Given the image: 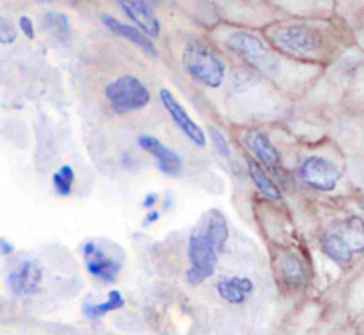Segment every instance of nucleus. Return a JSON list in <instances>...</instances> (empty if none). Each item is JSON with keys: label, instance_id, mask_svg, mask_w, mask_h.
<instances>
[{"label": "nucleus", "instance_id": "1", "mask_svg": "<svg viewBox=\"0 0 364 335\" xmlns=\"http://www.w3.org/2000/svg\"><path fill=\"white\" fill-rule=\"evenodd\" d=\"M322 252L340 266L350 265L364 252V216L350 215L327 227L320 240Z\"/></svg>", "mask_w": 364, "mask_h": 335}, {"label": "nucleus", "instance_id": "2", "mask_svg": "<svg viewBox=\"0 0 364 335\" xmlns=\"http://www.w3.org/2000/svg\"><path fill=\"white\" fill-rule=\"evenodd\" d=\"M183 67L192 80L208 89H219L228 75V66L223 57L201 41H192L183 50Z\"/></svg>", "mask_w": 364, "mask_h": 335}, {"label": "nucleus", "instance_id": "3", "mask_svg": "<svg viewBox=\"0 0 364 335\" xmlns=\"http://www.w3.org/2000/svg\"><path fill=\"white\" fill-rule=\"evenodd\" d=\"M269 41L291 57H311L322 50L323 39L318 31L304 23H279L267 31Z\"/></svg>", "mask_w": 364, "mask_h": 335}, {"label": "nucleus", "instance_id": "4", "mask_svg": "<svg viewBox=\"0 0 364 335\" xmlns=\"http://www.w3.org/2000/svg\"><path fill=\"white\" fill-rule=\"evenodd\" d=\"M187 254L188 261H191V266H188L187 273H185L187 282L191 286H199V284L206 282L215 273L217 261H219V251L210 241L205 229L199 224H196L191 236H188Z\"/></svg>", "mask_w": 364, "mask_h": 335}, {"label": "nucleus", "instance_id": "5", "mask_svg": "<svg viewBox=\"0 0 364 335\" xmlns=\"http://www.w3.org/2000/svg\"><path fill=\"white\" fill-rule=\"evenodd\" d=\"M105 98L119 116L142 110L151 101L149 89L135 75H121L109 82L105 87Z\"/></svg>", "mask_w": 364, "mask_h": 335}, {"label": "nucleus", "instance_id": "6", "mask_svg": "<svg viewBox=\"0 0 364 335\" xmlns=\"http://www.w3.org/2000/svg\"><path fill=\"white\" fill-rule=\"evenodd\" d=\"M228 45L237 55L247 60L251 66H255L263 73H274L277 70L279 59L276 53L258 38L247 31H233L228 35Z\"/></svg>", "mask_w": 364, "mask_h": 335}, {"label": "nucleus", "instance_id": "7", "mask_svg": "<svg viewBox=\"0 0 364 335\" xmlns=\"http://www.w3.org/2000/svg\"><path fill=\"white\" fill-rule=\"evenodd\" d=\"M341 170L323 156H308L297 167V177L316 192H333L341 181Z\"/></svg>", "mask_w": 364, "mask_h": 335}, {"label": "nucleus", "instance_id": "8", "mask_svg": "<svg viewBox=\"0 0 364 335\" xmlns=\"http://www.w3.org/2000/svg\"><path fill=\"white\" fill-rule=\"evenodd\" d=\"M82 254L87 273L100 279L102 282H116L121 272V261L110 256L105 248L95 241H85L82 245Z\"/></svg>", "mask_w": 364, "mask_h": 335}, {"label": "nucleus", "instance_id": "9", "mask_svg": "<svg viewBox=\"0 0 364 335\" xmlns=\"http://www.w3.org/2000/svg\"><path fill=\"white\" fill-rule=\"evenodd\" d=\"M160 101H162V105L166 106L171 119H173L174 124L180 128L181 133H183L192 144L198 145V148H205L206 145L205 131H203L201 128H199V124L188 116V112L183 109V105L178 101L176 96L171 92V89H160Z\"/></svg>", "mask_w": 364, "mask_h": 335}, {"label": "nucleus", "instance_id": "10", "mask_svg": "<svg viewBox=\"0 0 364 335\" xmlns=\"http://www.w3.org/2000/svg\"><path fill=\"white\" fill-rule=\"evenodd\" d=\"M244 145L247 148V151L251 153L252 158L267 170H272L274 174L279 170L281 163V151L274 145V142L270 141L269 135L262 130H247L242 137Z\"/></svg>", "mask_w": 364, "mask_h": 335}, {"label": "nucleus", "instance_id": "11", "mask_svg": "<svg viewBox=\"0 0 364 335\" xmlns=\"http://www.w3.org/2000/svg\"><path fill=\"white\" fill-rule=\"evenodd\" d=\"M43 270L36 261H21L7 275V286L14 297H32L39 293Z\"/></svg>", "mask_w": 364, "mask_h": 335}, {"label": "nucleus", "instance_id": "12", "mask_svg": "<svg viewBox=\"0 0 364 335\" xmlns=\"http://www.w3.org/2000/svg\"><path fill=\"white\" fill-rule=\"evenodd\" d=\"M137 144L155 158L160 172H164L166 176H178L181 172L183 162H181L180 155L171 148H167L162 141L151 137V135H139Z\"/></svg>", "mask_w": 364, "mask_h": 335}, {"label": "nucleus", "instance_id": "13", "mask_svg": "<svg viewBox=\"0 0 364 335\" xmlns=\"http://www.w3.org/2000/svg\"><path fill=\"white\" fill-rule=\"evenodd\" d=\"M277 279L290 290H301L308 280V266L297 251H287L276 265Z\"/></svg>", "mask_w": 364, "mask_h": 335}, {"label": "nucleus", "instance_id": "14", "mask_svg": "<svg viewBox=\"0 0 364 335\" xmlns=\"http://www.w3.org/2000/svg\"><path fill=\"white\" fill-rule=\"evenodd\" d=\"M119 7L135 25L139 31L144 32L148 38H159L160 34V21L156 18L155 11L148 2L141 0H119Z\"/></svg>", "mask_w": 364, "mask_h": 335}, {"label": "nucleus", "instance_id": "15", "mask_svg": "<svg viewBox=\"0 0 364 335\" xmlns=\"http://www.w3.org/2000/svg\"><path fill=\"white\" fill-rule=\"evenodd\" d=\"M102 23L105 25V27L109 28L112 34L128 39V41L134 43L135 46L142 48L146 53H149V55H156V48H155V45H153L151 38H148L144 32L139 31V28L134 27V25L123 23V21H119L117 18H114V16H110V14H103Z\"/></svg>", "mask_w": 364, "mask_h": 335}, {"label": "nucleus", "instance_id": "16", "mask_svg": "<svg viewBox=\"0 0 364 335\" xmlns=\"http://www.w3.org/2000/svg\"><path fill=\"white\" fill-rule=\"evenodd\" d=\"M199 226L205 229L206 236L210 238L215 248L219 252L224 251L228 238H230V227H228V220L220 209H210L205 215L199 219Z\"/></svg>", "mask_w": 364, "mask_h": 335}, {"label": "nucleus", "instance_id": "17", "mask_svg": "<svg viewBox=\"0 0 364 335\" xmlns=\"http://www.w3.org/2000/svg\"><path fill=\"white\" fill-rule=\"evenodd\" d=\"M217 293L223 300L230 302V304L238 305L244 304L247 295L252 293L255 290V284L247 277H223V279L217 282Z\"/></svg>", "mask_w": 364, "mask_h": 335}, {"label": "nucleus", "instance_id": "18", "mask_svg": "<svg viewBox=\"0 0 364 335\" xmlns=\"http://www.w3.org/2000/svg\"><path fill=\"white\" fill-rule=\"evenodd\" d=\"M41 28L60 45H68L73 35L70 18L60 11H46L41 16Z\"/></svg>", "mask_w": 364, "mask_h": 335}, {"label": "nucleus", "instance_id": "19", "mask_svg": "<svg viewBox=\"0 0 364 335\" xmlns=\"http://www.w3.org/2000/svg\"><path fill=\"white\" fill-rule=\"evenodd\" d=\"M247 169H249V176H251L252 183H255L256 190L263 195L269 201H281L283 199V194H281L279 185L274 181V177H270L267 174V170L259 165L256 160H249L247 162Z\"/></svg>", "mask_w": 364, "mask_h": 335}, {"label": "nucleus", "instance_id": "20", "mask_svg": "<svg viewBox=\"0 0 364 335\" xmlns=\"http://www.w3.org/2000/svg\"><path fill=\"white\" fill-rule=\"evenodd\" d=\"M123 305H124L123 295H121L117 290H110L109 297H107V300L102 302V304H92V302H85V304H84V316L87 319H92V322H95V319L103 318V316L109 314V312L117 311V309H121Z\"/></svg>", "mask_w": 364, "mask_h": 335}, {"label": "nucleus", "instance_id": "21", "mask_svg": "<svg viewBox=\"0 0 364 335\" xmlns=\"http://www.w3.org/2000/svg\"><path fill=\"white\" fill-rule=\"evenodd\" d=\"M53 190L60 197H68V195L73 192L75 185V170L71 165H63L60 169H57L52 176Z\"/></svg>", "mask_w": 364, "mask_h": 335}, {"label": "nucleus", "instance_id": "22", "mask_svg": "<svg viewBox=\"0 0 364 335\" xmlns=\"http://www.w3.org/2000/svg\"><path fill=\"white\" fill-rule=\"evenodd\" d=\"M208 131H210V138H212L213 149H215L224 160H230L231 162V160H233V151H231L230 142H228V138L224 137L223 131L217 130V128H210Z\"/></svg>", "mask_w": 364, "mask_h": 335}, {"label": "nucleus", "instance_id": "23", "mask_svg": "<svg viewBox=\"0 0 364 335\" xmlns=\"http://www.w3.org/2000/svg\"><path fill=\"white\" fill-rule=\"evenodd\" d=\"M16 41V28L7 18H0V43L4 46H9Z\"/></svg>", "mask_w": 364, "mask_h": 335}, {"label": "nucleus", "instance_id": "24", "mask_svg": "<svg viewBox=\"0 0 364 335\" xmlns=\"http://www.w3.org/2000/svg\"><path fill=\"white\" fill-rule=\"evenodd\" d=\"M18 25H20L21 32H23V34L27 35L28 39H34V23H32L31 18L20 16V20H18Z\"/></svg>", "mask_w": 364, "mask_h": 335}, {"label": "nucleus", "instance_id": "25", "mask_svg": "<svg viewBox=\"0 0 364 335\" xmlns=\"http://www.w3.org/2000/svg\"><path fill=\"white\" fill-rule=\"evenodd\" d=\"M156 202H159V194H155V192H151V194H148L144 197V201H142V206H144V208H153V206L156 204Z\"/></svg>", "mask_w": 364, "mask_h": 335}, {"label": "nucleus", "instance_id": "26", "mask_svg": "<svg viewBox=\"0 0 364 335\" xmlns=\"http://www.w3.org/2000/svg\"><path fill=\"white\" fill-rule=\"evenodd\" d=\"M0 252H2V256L13 254V252H14V245H11L9 241L6 240V238H2V240H0Z\"/></svg>", "mask_w": 364, "mask_h": 335}, {"label": "nucleus", "instance_id": "27", "mask_svg": "<svg viewBox=\"0 0 364 335\" xmlns=\"http://www.w3.org/2000/svg\"><path fill=\"white\" fill-rule=\"evenodd\" d=\"M160 219V213L156 212V209H151V212L148 213V215H146V220H144V226H149V224H153V222H156V220Z\"/></svg>", "mask_w": 364, "mask_h": 335}, {"label": "nucleus", "instance_id": "28", "mask_svg": "<svg viewBox=\"0 0 364 335\" xmlns=\"http://www.w3.org/2000/svg\"><path fill=\"white\" fill-rule=\"evenodd\" d=\"M361 208H363V209H364V202H361Z\"/></svg>", "mask_w": 364, "mask_h": 335}]
</instances>
